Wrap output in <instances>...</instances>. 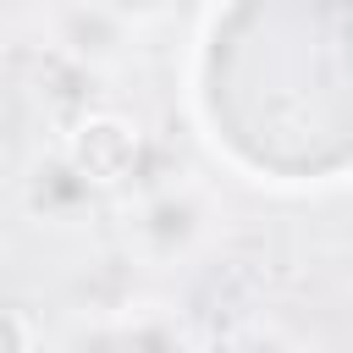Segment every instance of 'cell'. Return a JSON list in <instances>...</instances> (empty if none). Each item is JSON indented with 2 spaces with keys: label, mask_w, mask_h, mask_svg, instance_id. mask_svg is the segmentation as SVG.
I'll return each instance as SVG.
<instances>
[{
  "label": "cell",
  "mask_w": 353,
  "mask_h": 353,
  "mask_svg": "<svg viewBox=\"0 0 353 353\" xmlns=\"http://www.w3.org/2000/svg\"><path fill=\"white\" fill-rule=\"evenodd\" d=\"M50 39H55L61 55H72L88 72H116V66H127V50H132V28L116 22L94 0H55Z\"/></svg>",
  "instance_id": "cell-4"
},
{
  "label": "cell",
  "mask_w": 353,
  "mask_h": 353,
  "mask_svg": "<svg viewBox=\"0 0 353 353\" xmlns=\"http://www.w3.org/2000/svg\"><path fill=\"white\" fill-rule=\"evenodd\" d=\"M215 221L221 215H215V199L204 182H193V176L154 182L121 210V254L143 270H171L215 237Z\"/></svg>",
  "instance_id": "cell-1"
},
{
  "label": "cell",
  "mask_w": 353,
  "mask_h": 353,
  "mask_svg": "<svg viewBox=\"0 0 353 353\" xmlns=\"http://www.w3.org/2000/svg\"><path fill=\"white\" fill-rule=\"evenodd\" d=\"M88 353H199L193 325L171 303H127L116 314H99V325L83 336Z\"/></svg>",
  "instance_id": "cell-3"
},
{
  "label": "cell",
  "mask_w": 353,
  "mask_h": 353,
  "mask_svg": "<svg viewBox=\"0 0 353 353\" xmlns=\"http://www.w3.org/2000/svg\"><path fill=\"white\" fill-rule=\"evenodd\" d=\"M22 199H28V210H33L44 226H61V232H72V226H83V221L99 215V188H94L66 154L39 160L33 176H28V188H22Z\"/></svg>",
  "instance_id": "cell-5"
},
{
  "label": "cell",
  "mask_w": 353,
  "mask_h": 353,
  "mask_svg": "<svg viewBox=\"0 0 353 353\" xmlns=\"http://www.w3.org/2000/svg\"><path fill=\"white\" fill-rule=\"evenodd\" d=\"M61 154H66L99 193H121V188L138 176V165H143V127H138L132 116H121V110H88V116L66 132Z\"/></svg>",
  "instance_id": "cell-2"
},
{
  "label": "cell",
  "mask_w": 353,
  "mask_h": 353,
  "mask_svg": "<svg viewBox=\"0 0 353 353\" xmlns=\"http://www.w3.org/2000/svg\"><path fill=\"white\" fill-rule=\"evenodd\" d=\"M0 353H39V325L17 303H0Z\"/></svg>",
  "instance_id": "cell-7"
},
{
  "label": "cell",
  "mask_w": 353,
  "mask_h": 353,
  "mask_svg": "<svg viewBox=\"0 0 353 353\" xmlns=\"http://www.w3.org/2000/svg\"><path fill=\"white\" fill-rule=\"evenodd\" d=\"M221 353H309V342H298V336H292V331H281V325L254 320V325H243Z\"/></svg>",
  "instance_id": "cell-6"
},
{
  "label": "cell",
  "mask_w": 353,
  "mask_h": 353,
  "mask_svg": "<svg viewBox=\"0 0 353 353\" xmlns=\"http://www.w3.org/2000/svg\"><path fill=\"white\" fill-rule=\"evenodd\" d=\"M94 6H105L116 22H127V28H149V22H160L176 0H94Z\"/></svg>",
  "instance_id": "cell-8"
}]
</instances>
